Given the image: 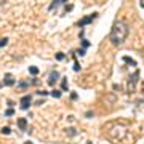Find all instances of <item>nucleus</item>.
<instances>
[{
	"mask_svg": "<svg viewBox=\"0 0 144 144\" xmlns=\"http://www.w3.org/2000/svg\"><path fill=\"white\" fill-rule=\"evenodd\" d=\"M126 35H128V24L125 21H115L114 26H112V30H110V42L114 45H122L125 42Z\"/></svg>",
	"mask_w": 144,
	"mask_h": 144,
	"instance_id": "f257e3e1",
	"label": "nucleus"
},
{
	"mask_svg": "<svg viewBox=\"0 0 144 144\" xmlns=\"http://www.w3.org/2000/svg\"><path fill=\"white\" fill-rule=\"evenodd\" d=\"M87 144H91V143H90V141H88V143H87Z\"/></svg>",
	"mask_w": 144,
	"mask_h": 144,
	"instance_id": "393cba45",
	"label": "nucleus"
},
{
	"mask_svg": "<svg viewBox=\"0 0 144 144\" xmlns=\"http://www.w3.org/2000/svg\"><path fill=\"white\" fill-rule=\"evenodd\" d=\"M2 133H3V135H10V133H11V128H10V126H3V128H2Z\"/></svg>",
	"mask_w": 144,
	"mask_h": 144,
	"instance_id": "ddd939ff",
	"label": "nucleus"
},
{
	"mask_svg": "<svg viewBox=\"0 0 144 144\" xmlns=\"http://www.w3.org/2000/svg\"><path fill=\"white\" fill-rule=\"evenodd\" d=\"M138 79H139V72H133L131 75H130V80H128V88L130 90H133L135 88V85H136V82H138Z\"/></svg>",
	"mask_w": 144,
	"mask_h": 144,
	"instance_id": "f03ea898",
	"label": "nucleus"
},
{
	"mask_svg": "<svg viewBox=\"0 0 144 144\" xmlns=\"http://www.w3.org/2000/svg\"><path fill=\"white\" fill-rule=\"evenodd\" d=\"M77 53H79L80 56H83V54H85V50H83V48H80V50H77Z\"/></svg>",
	"mask_w": 144,
	"mask_h": 144,
	"instance_id": "6ab92c4d",
	"label": "nucleus"
},
{
	"mask_svg": "<svg viewBox=\"0 0 144 144\" xmlns=\"http://www.w3.org/2000/svg\"><path fill=\"white\" fill-rule=\"evenodd\" d=\"M16 83V80L13 79V75H10V74H7L5 75V80H3V85H7V87H11V85Z\"/></svg>",
	"mask_w": 144,
	"mask_h": 144,
	"instance_id": "39448f33",
	"label": "nucleus"
},
{
	"mask_svg": "<svg viewBox=\"0 0 144 144\" xmlns=\"http://www.w3.org/2000/svg\"><path fill=\"white\" fill-rule=\"evenodd\" d=\"M30 101H32V96H30V95L24 96V98L21 99V109H23V110H27V109L30 107Z\"/></svg>",
	"mask_w": 144,
	"mask_h": 144,
	"instance_id": "7ed1b4c3",
	"label": "nucleus"
},
{
	"mask_svg": "<svg viewBox=\"0 0 144 144\" xmlns=\"http://www.w3.org/2000/svg\"><path fill=\"white\" fill-rule=\"evenodd\" d=\"M139 5H141V7H143V8H144V0H143V2H141V3H139Z\"/></svg>",
	"mask_w": 144,
	"mask_h": 144,
	"instance_id": "b1692460",
	"label": "nucleus"
},
{
	"mask_svg": "<svg viewBox=\"0 0 144 144\" xmlns=\"http://www.w3.org/2000/svg\"><path fill=\"white\" fill-rule=\"evenodd\" d=\"M0 87H2V83H0Z\"/></svg>",
	"mask_w": 144,
	"mask_h": 144,
	"instance_id": "a878e982",
	"label": "nucleus"
},
{
	"mask_svg": "<svg viewBox=\"0 0 144 144\" xmlns=\"http://www.w3.org/2000/svg\"><path fill=\"white\" fill-rule=\"evenodd\" d=\"M18 126H19V130H26L27 128V120L26 118H19L18 120Z\"/></svg>",
	"mask_w": 144,
	"mask_h": 144,
	"instance_id": "0eeeda50",
	"label": "nucleus"
},
{
	"mask_svg": "<svg viewBox=\"0 0 144 144\" xmlns=\"http://www.w3.org/2000/svg\"><path fill=\"white\" fill-rule=\"evenodd\" d=\"M54 58H56V61H64V53H56V56H54Z\"/></svg>",
	"mask_w": 144,
	"mask_h": 144,
	"instance_id": "f8f14e48",
	"label": "nucleus"
},
{
	"mask_svg": "<svg viewBox=\"0 0 144 144\" xmlns=\"http://www.w3.org/2000/svg\"><path fill=\"white\" fill-rule=\"evenodd\" d=\"M58 79H59V72H58V71H51V72L48 74V83L51 85V87L56 83Z\"/></svg>",
	"mask_w": 144,
	"mask_h": 144,
	"instance_id": "20e7f679",
	"label": "nucleus"
},
{
	"mask_svg": "<svg viewBox=\"0 0 144 144\" xmlns=\"http://www.w3.org/2000/svg\"><path fill=\"white\" fill-rule=\"evenodd\" d=\"M8 43V38L5 37V38H0V46H5Z\"/></svg>",
	"mask_w": 144,
	"mask_h": 144,
	"instance_id": "a211bd4d",
	"label": "nucleus"
},
{
	"mask_svg": "<svg viewBox=\"0 0 144 144\" xmlns=\"http://www.w3.org/2000/svg\"><path fill=\"white\" fill-rule=\"evenodd\" d=\"M24 144H32V141H26V143H24Z\"/></svg>",
	"mask_w": 144,
	"mask_h": 144,
	"instance_id": "5701e85b",
	"label": "nucleus"
},
{
	"mask_svg": "<svg viewBox=\"0 0 144 144\" xmlns=\"http://www.w3.org/2000/svg\"><path fill=\"white\" fill-rule=\"evenodd\" d=\"M13 114H15V109H13V107H10V109H7V112H5V115H7V117H11Z\"/></svg>",
	"mask_w": 144,
	"mask_h": 144,
	"instance_id": "9b49d317",
	"label": "nucleus"
},
{
	"mask_svg": "<svg viewBox=\"0 0 144 144\" xmlns=\"http://www.w3.org/2000/svg\"><path fill=\"white\" fill-rule=\"evenodd\" d=\"M71 10H72V5H71V3L66 5V11H71Z\"/></svg>",
	"mask_w": 144,
	"mask_h": 144,
	"instance_id": "4be33fe9",
	"label": "nucleus"
},
{
	"mask_svg": "<svg viewBox=\"0 0 144 144\" xmlns=\"http://www.w3.org/2000/svg\"><path fill=\"white\" fill-rule=\"evenodd\" d=\"M95 16H96V13H93V15H91L90 18H83V19H80V21H79V27H83L85 24H90V23H91V19L95 18Z\"/></svg>",
	"mask_w": 144,
	"mask_h": 144,
	"instance_id": "423d86ee",
	"label": "nucleus"
},
{
	"mask_svg": "<svg viewBox=\"0 0 144 144\" xmlns=\"http://www.w3.org/2000/svg\"><path fill=\"white\" fill-rule=\"evenodd\" d=\"M123 61H125V63H128V64H131V66H135V64H136V63H135V59H131V58H128V56H125V58H123Z\"/></svg>",
	"mask_w": 144,
	"mask_h": 144,
	"instance_id": "9d476101",
	"label": "nucleus"
},
{
	"mask_svg": "<svg viewBox=\"0 0 144 144\" xmlns=\"http://www.w3.org/2000/svg\"><path fill=\"white\" fill-rule=\"evenodd\" d=\"M27 85H29V83H27V82H21V83H19V87H21V88H26Z\"/></svg>",
	"mask_w": 144,
	"mask_h": 144,
	"instance_id": "aec40b11",
	"label": "nucleus"
},
{
	"mask_svg": "<svg viewBox=\"0 0 144 144\" xmlns=\"http://www.w3.org/2000/svg\"><path fill=\"white\" fill-rule=\"evenodd\" d=\"M29 74H30V75H37V74H38V69L35 67V66H30V67H29Z\"/></svg>",
	"mask_w": 144,
	"mask_h": 144,
	"instance_id": "6e6552de",
	"label": "nucleus"
},
{
	"mask_svg": "<svg viewBox=\"0 0 144 144\" xmlns=\"http://www.w3.org/2000/svg\"><path fill=\"white\" fill-rule=\"evenodd\" d=\"M37 93H38V95H42V96H46V95H48L46 91H42V90H40V91H37Z\"/></svg>",
	"mask_w": 144,
	"mask_h": 144,
	"instance_id": "412c9836",
	"label": "nucleus"
},
{
	"mask_svg": "<svg viewBox=\"0 0 144 144\" xmlns=\"http://www.w3.org/2000/svg\"><path fill=\"white\" fill-rule=\"evenodd\" d=\"M61 87H63V91H67V79L63 77V82H61Z\"/></svg>",
	"mask_w": 144,
	"mask_h": 144,
	"instance_id": "1a4fd4ad",
	"label": "nucleus"
},
{
	"mask_svg": "<svg viewBox=\"0 0 144 144\" xmlns=\"http://www.w3.org/2000/svg\"><path fill=\"white\" fill-rule=\"evenodd\" d=\"M88 46H90V42H88V40H82V48L87 50Z\"/></svg>",
	"mask_w": 144,
	"mask_h": 144,
	"instance_id": "f3484780",
	"label": "nucleus"
},
{
	"mask_svg": "<svg viewBox=\"0 0 144 144\" xmlns=\"http://www.w3.org/2000/svg\"><path fill=\"white\" fill-rule=\"evenodd\" d=\"M72 71H74V72H79V71H80V64L77 63V61L74 63V66H72Z\"/></svg>",
	"mask_w": 144,
	"mask_h": 144,
	"instance_id": "4468645a",
	"label": "nucleus"
},
{
	"mask_svg": "<svg viewBox=\"0 0 144 144\" xmlns=\"http://www.w3.org/2000/svg\"><path fill=\"white\" fill-rule=\"evenodd\" d=\"M67 135L69 136H74V135H77V130L75 128H67Z\"/></svg>",
	"mask_w": 144,
	"mask_h": 144,
	"instance_id": "dca6fc26",
	"label": "nucleus"
},
{
	"mask_svg": "<svg viewBox=\"0 0 144 144\" xmlns=\"http://www.w3.org/2000/svg\"><path fill=\"white\" fill-rule=\"evenodd\" d=\"M51 96H53V98H61V91L53 90V91H51Z\"/></svg>",
	"mask_w": 144,
	"mask_h": 144,
	"instance_id": "2eb2a0df",
	"label": "nucleus"
}]
</instances>
